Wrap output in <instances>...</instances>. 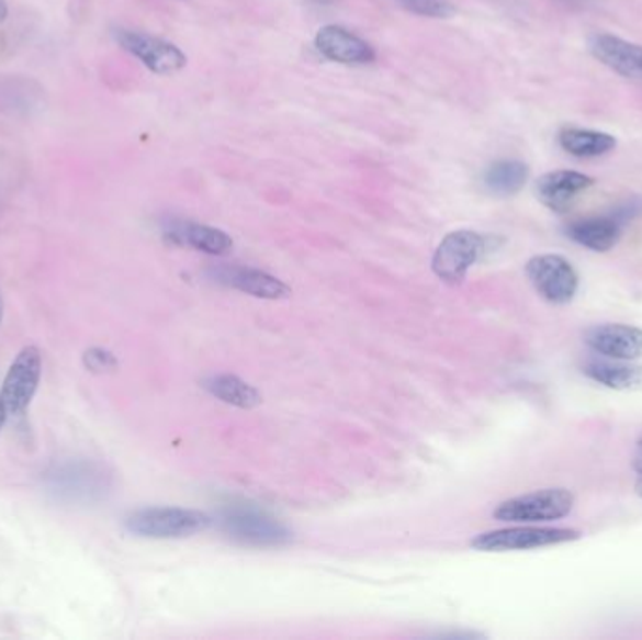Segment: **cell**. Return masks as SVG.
Instances as JSON below:
<instances>
[{
  "mask_svg": "<svg viewBox=\"0 0 642 640\" xmlns=\"http://www.w3.org/2000/svg\"><path fill=\"white\" fill-rule=\"evenodd\" d=\"M583 372L592 382L615 391H641L642 364L622 359L596 356L583 364Z\"/></svg>",
  "mask_w": 642,
  "mask_h": 640,
  "instance_id": "15",
  "label": "cell"
},
{
  "mask_svg": "<svg viewBox=\"0 0 642 640\" xmlns=\"http://www.w3.org/2000/svg\"><path fill=\"white\" fill-rule=\"evenodd\" d=\"M314 2H318V4H329L331 0H314Z\"/></svg>",
  "mask_w": 642,
  "mask_h": 640,
  "instance_id": "25",
  "label": "cell"
},
{
  "mask_svg": "<svg viewBox=\"0 0 642 640\" xmlns=\"http://www.w3.org/2000/svg\"><path fill=\"white\" fill-rule=\"evenodd\" d=\"M583 537L575 528H545V526H517L481 534L472 547L481 552H509V550L541 549L552 544L573 543Z\"/></svg>",
  "mask_w": 642,
  "mask_h": 640,
  "instance_id": "6",
  "label": "cell"
},
{
  "mask_svg": "<svg viewBox=\"0 0 642 640\" xmlns=\"http://www.w3.org/2000/svg\"><path fill=\"white\" fill-rule=\"evenodd\" d=\"M594 184V179L578 171H551L536 182L538 200L554 213H565L578 195Z\"/></svg>",
  "mask_w": 642,
  "mask_h": 640,
  "instance_id": "12",
  "label": "cell"
},
{
  "mask_svg": "<svg viewBox=\"0 0 642 640\" xmlns=\"http://www.w3.org/2000/svg\"><path fill=\"white\" fill-rule=\"evenodd\" d=\"M207 513L182 507H145L124 518V528L145 539H182L207 530Z\"/></svg>",
  "mask_w": 642,
  "mask_h": 640,
  "instance_id": "1",
  "label": "cell"
},
{
  "mask_svg": "<svg viewBox=\"0 0 642 640\" xmlns=\"http://www.w3.org/2000/svg\"><path fill=\"white\" fill-rule=\"evenodd\" d=\"M526 274L539 295L549 303L567 304L577 295L578 274L564 256H533L526 263Z\"/></svg>",
  "mask_w": 642,
  "mask_h": 640,
  "instance_id": "7",
  "label": "cell"
},
{
  "mask_svg": "<svg viewBox=\"0 0 642 640\" xmlns=\"http://www.w3.org/2000/svg\"><path fill=\"white\" fill-rule=\"evenodd\" d=\"M218 523L232 539L254 547H280L292 539V531L279 518L256 505H227L222 509Z\"/></svg>",
  "mask_w": 642,
  "mask_h": 640,
  "instance_id": "2",
  "label": "cell"
},
{
  "mask_svg": "<svg viewBox=\"0 0 642 640\" xmlns=\"http://www.w3.org/2000/svg\"><path fill=\"white\" fill-rule=\"evenodd\" d=\"M622 229V222H618L609 213L571 222L570 226L565 227V235L592 252H609L618 245Z\"/></svg>",
  "mask_w": 642,
  "mask_h": 640,
  "instance_id": "14",
  "label": "cell"
},
{
  "mask_svg": "<svg viewBox=\"0 0 642 640\" xmlns=\"http://www.w3.org/2000/svg\"><path fill=\"white\" fill-rule=\"evenodd\" d=\"M214 277L222 284L245 291L248 295L260 299H284L290 295V288L267 272L250 267H221Z\"/></svg>",
  "mask_w": 642,
  "mask_h": 640,
  "instance_id": "16",
  "label": "cell"
},
{
  "mask_svg": "<svg viewBox=\"0 0 642 640\" xmlns=\"http://www.w3.org/2000/svg\"><path fill=\"white\" fill-rule=\"evenodd\" d=\"M530 177V169L520 160H499L488 166L483 175V184L488 192L498 198L519 194Z\"/></svg>",
  "mask_w": 642,
  "mask_h": 640,
  "instance_id": "18",
  "label": "cell"
},
{
  "mask_svg": "<svg viewBox=\"0 0 642 640\" xmlns=\"http://www.w3.org/2000/svg\"><path fill=\"white\" fill-rule=\"evenodd\" d=\"M113 38L124 52L131 53L145 68L158 76H171L187 66V55L168 40L132 29H115Z\"/></svg>",
  "mask_w": 642,
  "mask_h": 640,
  "instance_id": "8",
  "label": "cell"
},
{
  "mask_svg": "<svg viewBox=\"0 0 642 640\" xmlns=\"http://www.w3.org/2000/svg\"><path fill=\"white\" fill-rule=\"evenodd\" d=\"M7 414H4V409H2V407H0V428H2V425H4V423H7Z\"/></svg>",
  "mask_w": 642,
  "mask_h": 640,
  "instance_id": "23",
  "label": "cell"
},
{
  "mask_svg": "<svg viewBox=\"0 0 642 640\" xmlns=\"http://www.w3.org/2000/svg\"><path fill=\"white\" fill-rule=\"evenodd\" d=\"M588 52L601 65L623 78L642 79V46L612 34L597 33L588 38Z\"/></svg>",
  "mask_w": 642,
  "mask_h": 640,
  "instance_id": "11",
  "label": "cell"
},
{
  "mask_svg": "<svg viewBox=\"0 0 642 640\" xmlns=\"http://www.w3.org/2000/svg\"><path fill=\"white\" fill-rule=\"evenodd\" d=\"M203 388L207 389L211 395L221 398L222 402L232 404V406L243 407V409L256 407L261 402L258 389L252 388L250 383L243 382L237 375H211L209 380L203 382Z\"/></svg>",
  "mask_w": 642,
  "mask_h": 640,
  "instance_id": "19",
  "label": "cell"
},
{
  "mask_svg": "<svg viewBox=\"0 0 642 640\" xmlns=\"http://www.w3.org/2000/svg\"><path fill=\"white\" fill-rule=\"evenodd\" d=\"M2 312H4V304H2V295H0V322H2Z\"/></svg>",
  "mask_w": 642,
  "mask_h": 640,
  "instance_id": "24",
  "label": "cell"
},
{
  "mask_svg": "<svg viewBox=\"0 0 642 640\" xmlns=\"http://www.w3.org/2000/svg\"><path fill=\"white\" fill-rule=\"evenodd\" d=\"M560 147L577 158H596L617 149V137L596 130L564 128L559 134Z\"/></svg>",
  "mask_w": 642,
  "mask_h": 640,
  "instance_id": "17",
  "label": "cell"
},
{
  "mask_svg": "<svg viewBox=\"0 0 642 640\" xmlns=\"http://www.w3.org/2000/svg\"><path fill=\"white\" fill-rule=\"evenodd\" d=\"M584 343L596 356L622 361L642 357V329L635 325L604 324L586 330Z\"/></svg>",
  "mask_w": 642,
  "mask_h": 640,
  "instance_id": "9",
  "label": "cell"
},
{
  "mask_svg": "<svg viewBox=\"0 0 642 640\" xmlns=\"http://www.w3.org/2000/svg\"><path fill=\"white\" fill-rule=\"evenodd\" d=\"M42 380V353L34 346L21 349L13 359L0 389V407L8 419L25 414Z\"/></svg>",
  "mask_w": 642,
  "mask_h": 640,
  "instance_id": "5",
  "label": "cell"
},
{
  "mask_svg": "<svg viewBox=\"0 0 642 640\" xmlns=\"http://www.w3.org/2000/svg\"><path fill=\"white\" fill-rule=\"evenodd\" d=\"M8 18V4L4 0H0V23H4Z\"/></svg>",
  "mask_w": 642,
  "mask_h": 640,
  "instance_id": "22",
  "label": "cell"
},
{
  "mask_svg": "<svg viewBox=\"0 0 642 640\" xmlns=\"http://www.w3.org/2000/svg\"><path fill=\"white\" fill-rule=\"evenodd\" d=\"M487 237L481 233L472 229L448 233L436 248L432 271L448 284H461L468 271L487 252Z\"/></svg>",
  "mask_w": 642,
  "mask_h": 640,
  "instance_id": "4",
  "label": "cell"
},
{
  "mask_svg": "<svg viewBox=\"0 0 642 640\" xmlns=\"http://www.w3.org/2000/svg\"><path fill=\"white\" fill-rule=\"evenodd\" d=\"M314 46L322 57L338 65L364 66L376 60V52L369 42L340 25L322 26L314 38Z\"/></svg>",
  "mask_w": 642,
  "mask_h": 640,
  "instance_id": "10",
  "label": "cell"
},
{
  "mask_svg": "<svg viewBox=\"0 0 642 640\" xmlns=\"http://www.w3.org/2000/svg\"><path fill=\"white\" fill-rule=\"evenodd\" d=\"M633 470H635V492L642 498V433L637 440L635 453H633Z\"/></svg>",
  "mask_w": 642,
  "mask_h": 640,
  "instance_id": "21",
  "label": "cell"
},
{
  "mask_svg": "<svg viewBox=\"0 0 642 640\" xmlns=\"http://www.w3.org/2000/svg\"><path fill=\"white\" fill-rule=\"evenodd\" d=\"M575 505V496L567 489H543L506 499L494 512L502 523H551L567 517Z\"/></svg>",
  "mask_w": 642,
  "mask_h": 640,
  "instance_id": "3",
  "label": "cell"
},
{
  "mask_svg": "<svg viewBox=\"0 0 642 640\" xmlns=\"http://www.w3.org/2000/svg\"><path fill=\"white\" fill-rule=\"evenodd\" d=\"M164 237L176 245L189 246L211 256H226L234 248V240L227 233L198 222H168L164 226Z\"/></svg>",
  "mask_w": 642,
  "mask_h": 640,
  "instance_id": "13",
  "label": "cell"
},
{
  "mask_svg": "<svg viewBox=\"0 0 642 640\" xmlns=\"http://www.w3.org/2000/svg\"><path fill=\"white\" fill-rule=\"evenodd\" d=\"M404 10L421 15V18H432V20H448L457 10L449 0H396Z\"/></svg>",
  "mask_w": 642,
  "mask_h": 640,
  "instance_id": "20",
  "label": "cell"
}]
</instances>
